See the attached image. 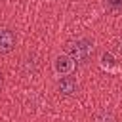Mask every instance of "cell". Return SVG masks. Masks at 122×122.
Listing matches in <instances>:
<instances>
[{
    "mask_svg": "<svg viewBox=\"0 0 122 122\" xmlns=\"http://www.w3.org/2000/svg\"><path fill=\"white\" fill-rule=\"evenodd\" d=\"M93 53V44L88 40V38H82V40H76L69 46V57L74 61V63H86Z\"/></svg>",
    "mask_w": 122,
    "mask_h": 122,
    "instance_id": "obj_1",
    "label": "cell"
},
{
    "mask_svg": "<svg viewBox=\"0 0 122 122\" xmlns=\"http://www.w3.org/2000/svg\"><path fill=\"white\" fill-rule=\"evenodd\" d=\"M74 61L69 57V55H59V57H55V61H53V71H55V74L57 76H69L72 71H74Z\"/></svg>",
    "mask_w": 122,
    "mask_h": 122,
    "instance_id": "obj_2",
    "label": "cell"
},
{
    "mask_svg": "<svg viewBox=\"0 0 122 122\" xmlns=\"http://www.w3.org/2000/svg\"><path fill=\"white\" fill-rule=\"evenodd\" d=\"M15 46V34L10 29H0V53L11 51Z\"/></svg>",
    "mask_w": 122,
    "mask_h": 122,
    "instance_id": "obj_3",
    "label": "cell"
},
{
    "mask_svg": "<svg viewBox=\"0 0 122 122\" xmlns=\"http://www.w3.org/2000/svg\"><path fill=\"white\" fill-rule=\"evenodd\" d=\"M57 88H59V92H61L63 95H72V93H76V90H78V82H76L72 76H61Z\"/></svg>",
    "mask_w": 122,
    "mask_h": 122,
    "instance_id": "obj_4",
    "label": "cell"
},
{
    "mask_svg": "<svg viewBox=\"0 0 122 122\" xmlns=\"http://www.w3.org/2000/svg\"><path fill=\"white\" fill-rule=\"evenodd\" d=\"M97 122H114V118H112L111 112H101V114L97 116Z\"/></svg>",
    "mask_w": 122,
    "mask_h": 122,
    "instance_id": "obj_5",
    "label": "cell"
},
{
    "mask_svg": "<svg viewBox=\"0 0 122 122\" xmlns=\"http://www.w3.org/2000/svg\"><path fill=\"white\" fill-rule=\"evenodd\" d=\"M114 53H116V55H122V42H118V44L114 46Z\"/></svg>",
    "mask_w": 122,
    "mask_h": 122,
    "instance_id": "obj_6",
    "label": "cell"
},
{
    "mask_svg": "<svg viewBox=\"0 0 122 122\" xmlns=\"http://www.w3.org/2000/svg\"><path fill=\"white\" fill-rule=\"evenodd\" d=\"M0 86H2V78H0Z\"/></svg>",
    "mask_w": 122,
    "mask_h": 122,
    "instance_id": "obj_7",
    "label": "cell"
}]
</instances>
